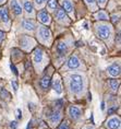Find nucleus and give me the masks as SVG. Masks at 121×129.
Masks as SVG:
<instances>
[{
  "label": "nucleus",
  "mask_w": 121,
  "mask_h": 129,
  "mask_svg": "<svg viewBox=\"0 0 121 129\" xmlns=\"http://www.w3.org/2000/svg\"><path fill=\"white\" fill-rule=\"evenodd\" d=\"M11 84H12V86H13V90H14V91H18V83L15 82V81H12Z\"/></svg>",
  "instance_id": "c85d7f7f"
},
{
  "label": "nucleus",
  "mask_w": 121,
  "mask_h": 129,
  "mask_svg": "<svg viewBox=\"0 0 121 129\" xmlns=\"http://www.w3.org/2000/svg\"><path fill=\"white\" fill-rule=\"evenodd\" d=\"M10 67H11V70H12V71H13V73H14V75H15V76H18V75H19V72H18L17 68H15V67L13 66V64H11Z\"/></svg>",
  "instance_id": "cd10ccee"
},
{
  "label": "nucleus",
  "mask_w": 121,
  "mask_h": 129,
  "mask_svg": "<svg viewBox=\"0 0 121 129\" xmlns=\"http://www.w3.org/2000/svg\"><path fill=\"white\" fill-rule=\"evenodd\" d=\"M46 115H48V117L50 118V120H51V122H55V124H57V122H59L60 118H61V116H60V112H59V111L50 112L49 114H46Z\"/></svg>",
  "instance_id": "2eb2a0df"
},
{
  "label": "nucleus",
  "mask_w": 121,
  "mask_h": 129,
  "mask_svg": "<svg viewBox=\"0 0 121 129\" xmlns=\"http://www.w3.org/2000/svg\"><path fill=\"white\" fill-rule=\"evenodd\" d=\"M0 21L4 22V23H7V22L10 21V18H9V12L7 10V8H5V7L0 8Z\"/></svg>",
  "instance_id": "ddd939ff"
},
{
  "label": "nucleus",
  "mask_w": 121,
  "mask_h": 129,
  "mask_svg": "<svg viewBox=\"0 0 121 129\" xmlns=\"http://www.w3.org/2000/svg\"><path fill=\"white\" fill-rule=\"evenodd\" d=\"M38 37L43 43H47L50 40V31L45 26L38 27Z\"/></svg>",
  "instance_id": "7ed1b4c3"
},
{
  "label": "nucleus",
  "mask_w": 121,
  "mask_h": 129,
  "mask_svg": "<svg viewBox=\"0 0 121 129\" xmlns=\"http://www.w3.org/2000/svg\"><path fill=\"white\" fill-rule=\"evenodd\" d=\"M58 129H69V122L65 120V121H62L61 122V125L59 126V128Z\"/></svg>",
  "instance_id": "393cba45"
},
{
  "label": "nucleus",
  "mask_w": 121,
  "mask_h": 129,
  "mask_svg": "<svg viewBox=\"0 0 121 129\" xmlns=\"http://www.w3.org/2000/svg\"><path fill=\"white\" fill-rule=\"evenodd\" d=\"M24 9H25V11H26L27 14L33 15L34 8H33V5H32L31 1H28V0H24Z\"/></svg>",
  "instance_id": "f3484780"
},
{
  "label": "nucleus",
  "mask_w": 121,
  "mask_h": 129,
  "mask_svg": "<svg viewBox=\"0 0 121 129\" xmlns=\"http://www.w3.org/2000/svg\"><path fill=\"white\" fill-rule=\"evenodd\" d=\"M108 73L111 77H118L120 75V64L119 63H113L108 67Z\"/></svg>",
  "instance_id": "423d86ee"
},
{
  "label": "nucleus",
  "mask_w": 121,
  "mask_h": 129,
  "mask_svg": "<svg viewBox=\"0 0 121 129\" xmlns=\"http://www.w3.org/2000/svg\"><path fill=\"white\" fill-rule=\"evenodd\" d=\"M18 113H19L18 117H19V118H22V113H21V111H20V109H18Z\"/></svg>",
  "instance_id": "473e14b6"
},
{
  "label": "nucleus",
  "mask_w": 121,
  "mask_h": 129,
  "mask_svg": "<svg viewBox=\"0 0 121 129\" xmlns=\"http://www.w3.org/2000/svg\"><path fill=\"white\" fill-rule=\"evenodd\" d=\"M38 20L42 22L43 24H49L50 23V17L49 14L47 13V11H40L38 13Z\"/></svg>",
  "instance_id": "9d476101"
},
{
  "label": "nucleus",
  "mask_w": 121,
  "mask_h": 129,
  "mask_svg": "<svg viewBox=\"0 0 121 129\" xmlns=\"http://www.w3.org/2000/svg\"><path fill=\"white\" fill-rule=\"evenodd\" d=\"M57 8V0H49L48 1V10L53 11Z\"/></svg>",
  "instance_id": "412c9836"
},
{
  "label": "nucleus",
  "mask_w": 121,
  "mask_h": 129,
  "mask_svg": "<svg viewBox=\"0 0 121 129\" xmlns=\"http://www.w3.org/2000/svg\"><path fill=\"white\" fill-rule=\"evenodd\" d=\"M10 6H11V9H12V11H13V13L15 15H21L22 8H21V5L19 4L18 0H11Z\"/></svg>",
  "instance_id": "6e6552de"
},
{
  "label": "nucleus",
  "mask_w": 121,
  "mask_h": 129,
  "mask_svg": "<svg viewBox=\"0 0 121 129\" xmlns=\"http://www.w3.org/2000/svg\"><path fill=\"white\" fill-rule=\"evenodd\" d=\"M46 1L47 0H35V5H36L37 7H43Z\"/></svg>",
  "instance_id": "a878e982"
},
{
  "label": "nucleus",
  "mask_w": 121,
  "mask_h": 129,
  "mask_svg": "<svg viewBox=\"0 0 121 129\" xmlns=\"http://www.w3.org/2000/svg\"><path fill=\"white\" fill-rule=\"evenodd\" d=\"M70 89L73 93H80L83 90V79L80 75H73L70 79Z\"/></svg>",
  "instance_id": "f257e3e1"
},
{
  "label": "nucleus",
  "mask_w": 121,
  "mask_h": 129,
  "mask_svg": "<svg viewBox=\"0 0 121 129\" xmlns=\"http://www.w3.org/2000/svg\"><path fill=\"white\" fill-rule=\"evenodd\" d=\"M95 17H96V19H98V20H108V15L106 12H104V11L97 12Z\"/></svg>",
  "instance_id": "aec40b11"
},
{
  "label": "nucleus",
  "mask_w": 121,
  "mask_h": 129,
  "mask_svg": "<svg viewBox=\"0 0 121 129\" xmlns=\"http://www.w3.org/2000/svg\"><path fill=\"white\" fill-rule=\"evenodd\" d=\"M69 114L72 119H79L81 116V111L76 107V106H70L69 108Z\"/></svg>",
  "instance_id": "4468645a"
},
{
  "label": "nucleus",
  "mask_w": 121,
  "mask_h": 129,
  "mask_svg": "<svg viewBox=\"0 0 121 129\" xmlns=\"http://www.w3.org/2000/svg\"><path fill=\"white\" fill-rule=\"evenodd\" d=\"M101 109H103V111H104V109H105V103L103 102V103H101Z\"/></svg>",
  "instance_id": "72a5a7b5"
},
{
  "label": "nucleus",
  "mask_w": 121,
  "mask_h": 129,
  "mask_svg": "<svg viewBox=\"0 0 121 129\" xmlns=\"http://www.w3.org/2000/svg\"><path fill=\"white\" fill-rule=\"evenodd\" d=\"M4 37H5V33H4V32H1V31H0V42H1L2 40H4Z\"/></svg>",
  "instance_id": "2f4dec72"
},
{
  "label": "nucleus",
  "mask_w": 121,
  "mask_h": 129,
  "mask_svg": "<svg viewBox=\"0 0 121 129\" xmlns=\"http://www.w3.org/2000/svg\"><path fill=\"white\" fill-rule=\"evenodd\" d=\"M52 88L56 91V93H58V94H61L62 93L61 80H60L58 75H55V78H53V81H52Z\"/></svg>",
  "instance_id": "39448f33"
},
{
  "label": "nucleus",
  "mask_w": 121,
  "mask_h": 129,
  "mask_svg": "<svg viewBox=\"0 0 121 129\" xmlns=\"http://www.w3.org/2000/svg\"><path fill=\"white\" fill-rule=\"evenodd\" d=\"M10 127H11L12 129H15V128H17V121H12L11 124H10Z\"/></svg>",
  "instance_id": "7c9ffc66"
},
{
  "label": "nucleus",
  "mask_w": 121,
  "mask_h": 129,
  "mask_svg": "<svg viewBox=\"0 0 121 129\" xmlns=\"http://www.w3.org/2000/svg\"><path fill=\"white\" fill-rule=\"evenodd\" d=\"M96 32H97V35L100 38L107 40L111 35V27L107 24H99V25H97V27H96Z\"/></svg>",
  "instance_id": "f03ea898"
},
{
  "label": "nucleus",
  "mask_w": 121,
  "mask_h": 129,
  "mask_svg": "<svg viewBox=\"0 0 121 129\" xmlns=\"http://www.w3.org/2000/svg\"><path fill=\"white\" fill-rule=\"evenodd\" d=\"M22 25L24 26L25 30H27V31H34L35 30V23H34V21H30V20H25L23 21V23H22Z\"/></svg>",
  "instance_id": "a211bd4d"
},
{
  "label": "nucleus",
  "mask_w": 121,
  "mask_h": 129,
  "mask_svg": "<svg viewBox=\"0 0 121 129\" xmlns=\"http://www.w3.org/2000/svg\"><path fill=\"white\" fill-rule=\"evenodd\" d=\"M0 96L5 100H10V94L8 91H6L5 89H0Z\"/></svg>",
  "instance_id": "4be33fe9"
},
{
  "label": "nucleus",
  "mask_w": 121,
  "mask_h": 129,
  "mask_svg": "<svg viewBox=\"0 0 121 129\" xmlns=\"http://www.w3.org/2000/svg\"><path fill=\"white\" fill-rule=\"evenodd\" d=\"M118 22H119V15H112V23L113 24H117Z\"/></svg>",
  "instance_id": "bb28decb"
},
{
  "label": "nucleus",
  "mask_w": 121,
  "mask_h": 129,
  "mask_svg": "<svg viewBox=\"0 0 121 129\" xmlns=\"http://www.w3.org/2000/svg\"><path fill=\"white\" fill-rule=\"evenodd\" d=\"M85 2L87 4V6L90 8H92V10L96 9V5H95V0H85Z\"/></svg>",
  "instance_id": "b1692460"
},
{
  "label": "nucleus",
  "mask_w": 121,
  "mask_h": 129,
  "mask_svg": "<svg viewBox=\"0 0 121 129\" xmlns=\"http://www.w3.org/2000/svg\"><path fill=\"white\" fill-rule=\"evenodd\" d=\"M27 129H31V122L28 124V126H27Z\"/></svg>",
  "instance_id": "e433bc0d"
},
{
  "label": "nucleus",
  "mask_w": 121,
  "mask_h": 129,
  "mask_svg": "<svg viewBox=\"0 0 121 129\" xmlns=\"http://www.w3.org/2000/svg\"><path fill=\"white\" fill-rule=\"evenodd\" d=\"M5 1H6V0H0V5H1V4H4Z\"/></svg>",
  "instance_id": "c9c22d12"
},
{
  "label": "nucleus",
  "mask_w": 121,
  "mask_h": 129,
  "mask_svg": "<svg viewBox=\"0 0 121 129\" xmlns=\"http://www.w3.org/2000/svg\"><path fill=\"white\" fill-rule=\"evenodd\" d=\"M33 60H34V62L36 63V64L40 63L43 61V50L40 49V48H36V49L34 50Z\"/></svg>",
  "instance_id": "1a4fd4ad"
},
{
  "label": "nucleus",
  "mask_w": 121,
  "mask_h": 129,
  "mask_svg": "<svg viewBox=\"0 0 121 129\" xmlns=\"http://www.w3.org/2000/svg\"><path fill=\"white\" fill-rule=\"evenodd\" d=\"M40 85H42L43 89H48L50 85V78L48 76H45L40 81Z\"/></svg>",
  "instance_id": "6ab92c4d"
},
{
  "label": "nucleus",
  "mask_w": 121,
  "mask_h": 129,
  "mask_svg": "<svg viewBox=\"0 0 121 129\" xmlns=\"http://www.w3.org/2000/svg\"><path fill=\"white\" fill-rule=\"evenodd\" d=\"M114 109H116V108H111V109H109V112H108V113H109V114H111V113H112Z\"/></svg>",
  "instance_id": "f704fd0d"
},
{
  "label": "nucleus",
  "mask_w": 121,
  "mask_h": 129,
  "mask_svg": "<svg viewBox=\"0 0 121 129\" xmlns=\"http://www.w3.org/2000/svg\"><path fill=\"white\" fill-rule=\"evenodd\" d=\"M62 7L66 12H68L70 15H73V5L71 0H62Z\"/></svg>",
  "instance_id": "9b49d317"
},
{
  "label": "nucleus",
  "mask_w": 121,
  "mask_h": 129,
  "mask_svg": "<svg viewBox=\"0 0 121 129\" xmlns=\"http://www.w3.org/2000/svg\"><path fill=\"white\" fill-rule=\"evenodd\" d=\"M107 127L109 129H119L120 128V118L112 117L107 121Z\"/></svg>",
  "instance_id": "0eeeda50"
},
{
  "label": "nucleus",
  "mask_w": 121,
  "mask_h": 129,
  "mask_svg": "<svg viewBox=\"0 0 121 129\" xmlns=\"http://www.w3.org/2000/svg\"><path fill=\"white\" fill-rule=\"evenodd\" d=\"M56 20L60 22V23H62V24H68L69 23V20H68V17H67V14H66V12L63 9H58L56 12Z\"/></svg>",
  "instance_id": "20e7f679"
},
{
  "label": "nucleus",
  "mask_w": 121,
  "mask_h": 129,
  "mask_svg": "<svg viewBox=\"0 0 121 129\" xmlns=\"http://www.w3.org/2000/svg\"><path fill=\"white\" fill-rule=\"evenodd\" d=\"M68 67L71 69H75L80 67V60L76 56H71L70 59L68 60Z\"/></svg>",
  "instance_id": "f8f14e48"
},
{
  "label": "nucleus",
  "mask_w": 121,
  "mask_h": 129,
  "mask_svg": "<svg viewBox=\"0 0 121 129\" xmlns=\"http://www.w3.org/2000/svg\"><path fill=\"white\" fill-rule=\"evenodd\" d=\"M110 85L113 91H117L118 86H119V81H117V80H110Z\"/></svg>",
  "instance_id": "5701e85b"
},
{
  "label": "nucleus",
  "mask_w": 121,
  "mask_h": 129,
  "mask_svg": "<svg viewBox=\"0 0 121 129\" xmlns=\"http://www.w3.org/2000/svg\"><path fill=\"white\" fill-rule=\"evenodd\" d=\"M97 1H98V4H99L100 7H104L105 4H106V1H107V0H97Z\"/></svg>",
  "instance_id": "c756f323"
},
{
  "label": "nucleus",
  "mask_w": 121,
  "mask_h": 129,
  "mask_svg": "<svg viewBox=\"0 0 121 129\" xmlns=\"http://www.w3.org/2000/svg\"><path fill=\"white\" fill-rule=\"evenodd\" d=\"M67 50H68V46H67L66 43H59L57 45V53H58L60 56H63V55H66Z\"/></svg>",
  "instance_id": "dca6fc26"
}]
</instances>
